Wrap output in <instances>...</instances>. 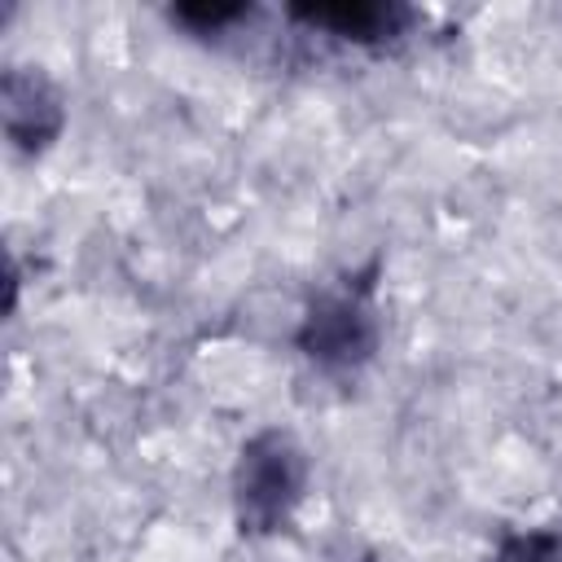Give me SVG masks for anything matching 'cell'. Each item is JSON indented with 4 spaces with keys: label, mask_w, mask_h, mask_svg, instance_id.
Masks as SVG:
<instances>
[{
    "label": "cell",
    "mask_w": 562,
    "mask_h": 562,
    "mask_svg": "<svg viewBox=\"0 0 562 562\" xmlns=\"http://www.w3.org/2000/svg\"><path fill=\"white\" fill-rule=\"evenodd\" d=\"M483 562H562V518L505 527Z\"/></svg>",
    "instance_id": "obj_6"
},
{
    "label": "cell",
    "mask_w": 562,
    "mask_h": 562,
    "mask_svg": "<svg viewBox=\"0 0 562 562\" xmlns=\"http://www.w3.org/2000/svg\"><path fill=\"white\" fill-rule=\"evenodd\" d=\"M259 13L263 9L255 0H176L162 9L171 31H180L193 44L220 48V53H241Z\"/></svg>",
    "instance_id": "obj_5"
},
{
    "label": "cell",
    "mask_w": 562,
    "mask_h": 562,
    "mask_svg": "<svg viewBox=\"0 0 562 562\" xmlns=\"http://www.w3.org/2000/svg\"><path fill=\"white\" fill-rule=\"evenodd\" d=\"M307 492H312V452L290 426L268 422L237 443L228 470V509L241 540L285 536Z\"/></svg>",
    "instance_id": "obj_3"
},
{
    "label": "cell",
    "mask_w": 562,
    "mask_h": 562,
    "mask_svg": "<svg viewBox=\"0 0 562 562\" xmlns=\"http://www.w3.org/2000/svg\"><path fill=\"white\" fill-rule=\"evenodd\" d=\"M382 338V255L316 281L290 329V347L325 382H356L378 360Z\"/></svg>",
    "instance_id": "obj_1"
},
{
    "label": "cell",
    "mask_w": 562,
    "mask_h": 562,
    "mask_svg": "<svg viewBox=\"0 0 562 562\" xmlns=\"http://www.w3.org/2000/svg\"><path fill=\"white\" fill-rule=\"evenodd\" d=\"M277 22L290 35H277L272 44L285 53L281 61H329L342 53L356 57H395L422 40L430 26V13L408 0H285L277 9Z\"/></svg>",
    "instance_id": "obj_2"
},
{
    "label": "cell",
    "mask_w": 562,
    "mask_h": 562,
    "mask_svg": "<svg viewBox=\"0 0 562 562\" xmlns=\"http://www.w3.org/2000/svg\"><path fill=\"white\" fill-rule=\"evenodd\" d=\"M18 299H22V263H18V250L4 246V321L18 316Z\"/></svg>",
    "instance_id": "obj_7"
},
{
    "label": "cell",
    "mask_w": 562,
    "mask_h": 562,
    "mask_svg": "<svg viewBox=\"0 0 562 562\" xmlns=\"http://www.w3.org/2000/svg\"><path fill=\"white\" fill-rule=\"evenodd\" d=\"M70 119L61 83L35 61H4L0 70V132L18 158H44Z\"/></svg>",
    "instance_id": "obj_4"
}]
</instances>
